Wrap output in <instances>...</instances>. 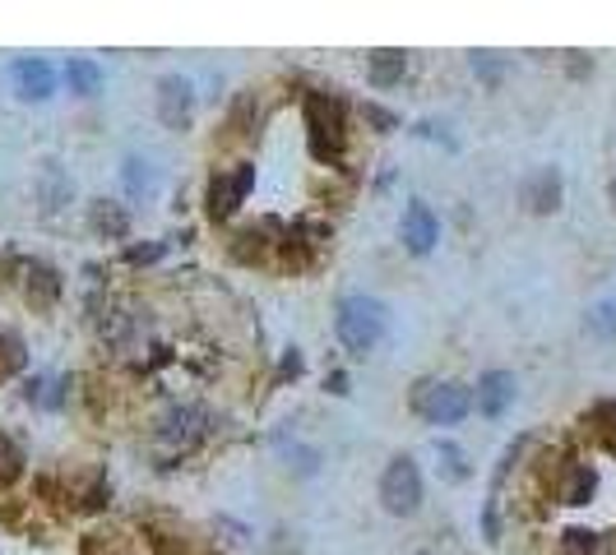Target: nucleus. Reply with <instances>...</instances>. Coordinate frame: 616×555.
Here are the masks:
<instances>
[{
	"mask_svg": "<svg viewBox=\"0 0 616 555\" xmlns=\"http://www.w3.org/2000/svg\"><path fill=\"white\" fill-rule=\"evenodd\" d=\"M334 329H339V338H343L348 352L366 357V352L385 338L389 310H385L376 297H343V301H339V315H334Z\"/></svg>",
	"mask_w": 616,
	"mask_h": 555,
	"instance_id": "1",
	"label": "nucleus"
},
{
	"mask_svg": "<svg viewBox=\"0 0 616 555\" xmlns=\"http://www.w3.org/2000/svg\"><path fill=\"white\" fill-rule=\"evenodd\" d=\"M301 111H306V140H311V153L320 163H339L343 148H348V121H343L339 98L306 93Z\"/></svg>",
	"mask_w": 616,
	"mask_h": 555,
	"instance_id": "2",
	"label": "nucleus"
},
{
	"mask_svg": "<svg viewBox=\"0 0 616 555\" xmlns=\"http://www.w3.org/2000/svg\"><path fill=\"white\" fill-rule=\"evenodd\" d=\"M413 412L431 421V426H459L473 412V393L464 385H440V380H422L413 389Z\"/></svg>",
	"mask_w": 616,
	"mask_h": 555,
	"instance_id": "3",
	"label": "nucleus"
},
{
	"mask_svg": "<svg viewBox=\"0 0 616 555\" xmlns=\"http://www.w3.org/2000/svg\"><path fill=\"white\" fill-rule=\"evenodd\" d=\"M381 504L399 519L422 509V473L413 458H389V468L381 473Z\"/></svg>",
	"mask_w": 616,
	"mask_h": 555,
	"instance_id": "4",
	"label": "nucleus"
},
{
	"mask_svg": "<svg viewBox=\"0 0 616 555\" xmlns=\"http://www.w3.org/2000/svg\"><path fill=\"white\" fill-rule=\"evenodd\" d=\"M200 435H205V412L176 403V408H167V417L158 421V431H153V444H158L163 458H176V454H190Z\"/></svg>",
	"mask_w": 616,
	"mask_h": 555,
	"instance_id": "5",
	"label": "nucleus"
},
{
	"mask_svg": "<svg viewBox=\"0 0 616 555\" xmlns=\"http://www.w3.org/2000/svg\"><path fill=\"white\" fill-rule=\"evenodd\" d=\"M255 186V167L251 163H237L232 171H218L213 181H209V195H205V204H209V218H232L241 204H246V195Z\"/></svg>",
	"mask_w": 616,
	"mask_h": 555,
	"instance_id": "6",
	"label": "nucleus"
},
{
	"mask_svg": "<svg viewBox=\"0 0 616 555\" xmlns=\"http://www.w3.org/2000/svg\"><path fill=\"white\" fill-rule=\"evenodd\" d=\"M10 84H14V93L19 98H29V102H42V98H52L56 93V70L42 56H24V60H14L10 65Z\"/></svg>",
	"mask_w": 616,
	"mask_h": 555,
	"instance_id": "7",
	"label": "nucleus"
},
{
	"mask_svg": "<svg viewBox=\"0 0 616 555\" xmlns=\"http://www.w3.org/2000/svg\"><path fill=\"white\" fill-rule=\"evenodd\" d=\"M515 393H519V385H515V375H510V370H487V375L477 380V398H473V408H477L482 417H487V421H496V417L510 412Z\"/></svg>",
	"mask_w": 616,
	"mask_h": 555,
	"instance_id": "8",
	"label": "nucleus"
},
{
	"mask_svg": "<svg viewBox=\"0 0 616 555\" xmlns=\"http://www.w3.org/2000/svg\"><path fill=\"white\" fill-rule=\"evenodd\" d=\"M399 236H404V246H408L413 255H431V246L440 241V222H436V213L422 204V199H413V204L404 209Z\"/></svg>",
	"mask_w": 616,
	"mask_h": 555,
	"instance_id": "9",
	"label": "nucleus"
},
{
	"mask_svg": "<svg viewBox=\"0 0 616 555\" xmlns=\"http://www.w3.org/2000/svg\"><path fill=\"white\" fill-rule=\"evenodd\" d=\"M190 102H195V93H190V84L182 75H167L158 84V116H163V125L182 130L190 121Z\"/></svg>",
	"mask_w": 616,
	"mask_h": 555,
	"instance_id": "10",
	"label": "nucleus"
},
{
	"mask_svg": "<svg viewBox=\"0 0 616 555\" xmlns=\"http://www.w3.org/2000/svg\"><path fill=\"white\" fill-rule=\"evenodd\" d=\"M524 204L534 209V213H557V204H561V171L557 167H542V171H534L524 181Z\"/></svg>",
	"mask_w": 616,
	"mask_h": 555,
	"instance_id": "11",
	"label": "nucleus"
},
{
	"mask_svg": "<svg viewBox=\"0 0 616 555\" xmlns=\"http://www.w3.org/2000/svg\"><path fill=\"white\" fill-rule=\"evenodd\" d=\"M593 491H598V473H593L588 463H565L557 496H561L565 504H588V500H593Z\"/></svg>",
	"mask_w": 616,
	"mask_h": 555,
	"instance_id": "12",
	"label": "nucleus"
},
{
	"mask_svg": "<svg viewBox=\"0 0 616 555\" xmlns=\"http://www.w3.org/2000/svg\"><path fill=\"white\" fill-rule=\"evenodd\" d=\"M24 292H29V301L37 306V310H47L56 297H61V274L56 269H47V264H24Z\"/></svg>",
	"mask_w": 616,
	"mask_h": 555,
	"instance_id": "13",
	"label": "nucleus"
},
{
	"mask_svg": "<svg viewBox=\"0 0 616 555\" xmlns=\"http://www.w3.org/2000/svg\"><path fill=\"white\" fill-rule=\"evenodd\" d=\"M121 181H125L130 199H148V195H158V167H153L148 158H125Z\"/></svg>",
	"mask_w": 616,
	"mask_h": 555,
	"instance_id": "14",
	"label": "nucleus"
},
{
	"mask_svg": "<svg viewBox=\"0 0 616 555\" xmlns=\"http://www.w3.org/2000/svg\"><path fill=\"white\" fill-rule=\"evenodd\" d=\"M65 84H70V93L94 98L98 88H102V65H98V60H88V56H75L70 65H65Z\"/></svg>",
	"mask_w": 616,
	"mask_h": 555,
	"instance_id": "15",
	"label": "nucleus"
},
{
	"mask_svg": "<svg viewBox=\"0 0 616 555\" xmlns=\"http://www.w3.org/2000/svg\"><path fill=\"white\" fill-rule=\"evenodd\" d=\"M404 70H408L404 52H376V56L366 60V79L376 84V88H394V84H404Z\"/></svg>",
	"mask_w": 616,
	"mask_h": 555,
	"instance_id": "16",
	"label": "nucleus"
},
{
	"mask_svg": "<svg viewBox=\"0 0 616 555\" xmlns=\"http://www.w3.org/2000/svg\"><path fill=\"white\" fill-rule=\"evenodd\" d=\"M557 555H607V546H603V537H598V532L570 528L565 537H561V546H557Z\"/></svg>",
	"mask_w": 616,
	"mask_h": 555,
	"instance_id": "17",
	"label": "nucleus"
},
{
	"mask_svg": "<svg viewBox=\"0 0 616 555\" xmlns=\"http://www.w3.org/2000/svg\"><path fill=\"white\" fill-rule=\"evenodd\" d=\"M584 426H588V431L598 435V440L607 444V449L616 454V403H598V408H593V412L584 417Z\"/></svg>",
	"mask_w": 616,
	"mask_h": 555,
	"instance_id": "18",
	"label": "nucleus"
},
{
	"mask_svg": "<svg viewBox=\"0 0 616 555\" xmlns=\"http://www.w3.org/2000/svg\"><path fill=\"white\" fill-rule=\"evenodd\" d=\"M37 195H42V209L47 213H56L65 199H70V181H65V176L56 171V167H47L42 171V186H37Z\"/></svg>",
	"mask_w": 616,
	"mask_h": 555,
	"instance_id": "19",
	"label": "nucleus"
},
{
	"mask_svg": "<svg viewBox=\"0 0 616 555\" xmlns=\"http://www.w3.org/2000/svg\"><path fill=\"white\" fill-rule=\"evenodd\" d=\"M588 333L603 343H616V301H598L588 310Z\"/></svg>",
	"mask_w": 616,
	"mask_h": 555,
	"instance_id": "20",
	"label": "nucleus"
},
{
	"mask_svg": "<svg viewBox=\"0 0 616 555\" xmlns=\"http://www.w3.org/2000/svg\"><path fill=\"white\" fill-rule=\"evenodd\" d=\"M84 555H130V542L121 537V532H88Z\"/></svg>",
	"mask_w": 616,
	"mask_h": 555,
	"instance_id": "21",
	"label": "nucleus"
},
{
	"mask_svg": "<svg viewBox=\"0 0 616 555\" xmlns=\"http://www.w3.org/2000/svg\"><path fill=\"white\" fill-rule=\"evenodd\" d=\"M94 227L98 232H107V236H125V213L117 209V204H94Z\"/></svg>",
	"mask_w": 616,
	"mask_h": 555,
	"instance_id": "22",
	"label": "nucleus"
},
{
	"mask_svg": "<svg viewBox=\"0 0 616 555\" xmlns=\"http://www.w3.org/2000/svg\"><path fill=\"white\" fill-rule=\"evenodd\" d=\"M19 468H24V454L14 449V440L0 435V491H6V486L19 477Z\"/></svg>",
	"mask_w": 616,
	"mask_h": 555,
	"instance_id": "23",
	"label": "nucleus"
},
{
	"mask_svg": "<svg viewBox=\"0 0 616 555\" xmlns=\"http://www.w3.org/2000/svg\"><path fill=\"white\" fill-rule=\"evenodd\" d=\"M436 454H440V463H446L450 481H464V477H469V463H464V454H459V444H450V440H436Z\"/></svg>",
	"mask_w": 616,
	"mask_h": 555,
	"instance_id": "24",
	"label": "nucleus"
},
{
	"mask_svg": "<svg viewBox=\"0 0 616 555\" xmlns=\"http://www.w3.org/2000/svg\"><path fill=\"white\" fill-rule=\"evenodd\" d=\"M19 362H24V357H19V343L14 338H0V380H6V375H14Z\"/></svg>",
	"mask_w": 616,
	"mask_h": 555,
	"instance_id": "25",
	"label": "nucleus"
},
{
	"mask_svg": "<svg viewBox=\"0 0 616 555\" xmlns=\"http://www.w3.org/2000/svg\"><path fill=\"white\" fill-rule=\"evenodd\" d=\"M362 116L376 125V130H394V111H385V107H376V102H366L362 107Z\"/></svg>",
	"mask_w": 616,
	"mask_h": 555,
	"instance_id": "26",
	"label": "nucleus"
},
{
	"mask_svg": "<svg viewBox=\"0 0 616 555\" xmlns=\"http://www.w3.org/2000/svg\"><path fill=\"white\" fill-rule=\"evenodd\" d=\"M125 259L130 264H153V259H163V246H158V241H153V246H130Z\"/></svg>",
	"mask_w": 616,
	"mask_h": 555,
	"instance_id": "27",
	"label": "nucleus"
},
{
	"mask_svg": "<svg viewBox=\"0 0 616 555\" xmlns=\"http://www.w3.org/2000/svg\"><path fill=\"white\" fill-rule=\"evenodd\" d=\"M473 70L487 79V84H496L501 79V60H492V56H473Z\"/></svg>",
	"mask_w": 616,
	"mask_h": 555,
	"instance_id": "28",
	"label": "nucleus"
},
{
	"mask_svg": "<svg viewBox=\"0 0 616 555\" xmlns=\"http://www.w3.org/2000/svg\"><path fill=\"white\" fill-rule=\"evenodd\" d=\"M288 375H293V380L301 375V352H297V347H293L288 357H283V366H278V380H288Z\"/></svg>",
	"mask_w": 616,
	"mask_h": 555,
	"instance_id": "29",
	"label": "nucleus"
},
{
	"mask_svg": "<svg viewBox=\"0 0 616 555\" xmlns=\"http://www.w3.org/2000/svg\"><path fill=\"white\" fill-rule=\"evenodd\" d=\"M329 389H334V393H348V375L343 370H334V375H329V380H324Z\"/></svg>",
	"mask_w": 616,
	"mask_h": 555,
	"instance_id": "30",
	"label": "nucleus"
},
{
	"mask_svg": "<svg viewBox=\"0 0 616 555\" xmlns=\"http://www.w3.org/2000/svg\"><path fill=\"white\" fill-rule=\"evenodd\" d=\"M612 204H616V176H612Z\"/></svg>",
	"mask_w": 616,
	"mask_h": 555,
	"instance_id": "31",
	"label": "nucleus"
},
{
	"mask_svg": "<svg viewBox=\"0 0 616 555\" xmlns=\"http://www.w3.org/2000/svg\"><path fill=\"white\" fill-rule=\"evenodd\" d=\"M417 555H427V551H417Z\"/></svg>",
	"mask_w": 616,
	"mask_h": 555,
	"instance_id": "32",
	"label": "nucleus"
}]
</instances>
